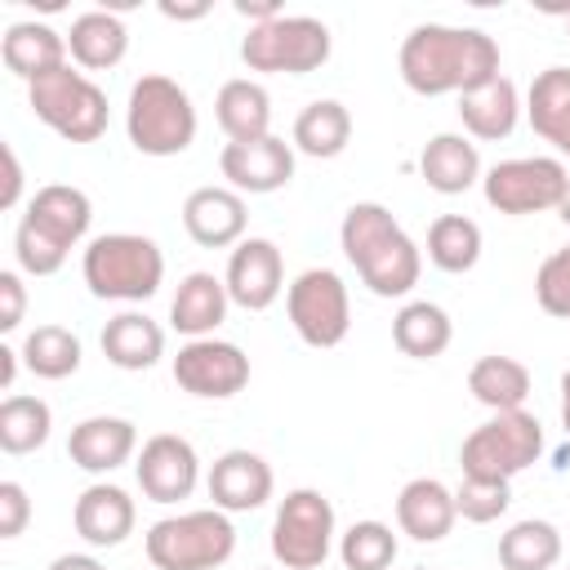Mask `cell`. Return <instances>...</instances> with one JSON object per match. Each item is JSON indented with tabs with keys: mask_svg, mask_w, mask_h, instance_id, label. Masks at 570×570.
<instances>
[{
	"mask_svg": "<svg viewBox=\"0 0 570 570\" xmlns=\"http://www.w3.org/2000/svg\"><path fill=\"white\" fill-rule=\"evenodd\" d=\"M396 71L410 94L441 98V94H472L490 85L499 71V40L481 27H445L419 22L396 53Z\"/></svg>",
	"mask_w": 570,
	"mask_h": 570,
	"instance_id": "obj_1",
	"label": "cell"
},
{
	"mask_svg": "<svg viewBox=\"0 0 570 570\" xmlns=\"http://www.w3.org/2000/svg\"><path fill=\"white\" fill-rule=\"evenodd\" d=\"M338 245H343V258L356 267V276H361V285L370 294H379V298H405L419 285L423 249L392 218L387 205L356 200L343 214V223H338Z\"/></svg>",
	"mask_w": 570,
	"mask_h": 570,
	"instance_id": "obj_2",
	"label": "cell"
},
{
	"mask_svg": "<svg viewBox=\"0 0 570 570\" xmlns=\"http://www.w3.org/2000/svg\"><path fill=\"white\" fill-rule=\"evenodd\" d=\"M89 223H94V200L71 187V183H45L22 218H18V232H13V258L27 276H53L62 272L67 254L89 236Z\"/></svg>",
	"mask_w": 570,
	"mask_h": 570,
	"instance_id": "obj_3",
	"label": "cell"
},
{
	"mask_svg": "<svg viewBox=\"0 0 570 570\" xmlns=\"http://www.w3.org/2000/svg\"><path fill=\"white\" fill-rule=\"evenodd\" d=\"M80 276L94 298L107 303H147L165 281V254L151 236L138 232H107L85 245Z\"/></svg>",
	"mask_w": 570,
	"mask_h": 570,
	"instance_id": "obj_4",
	"label": "cell"
},
{
	"mask_svg": "<svg viewBox=\"0 0 570 570\" xmlns=\"http://www.w3.org/2000/svg\"><path fill=\"white\" fill-rule=\"evenodd\" d=\"M196 107L191 94L160 71H147L129 85V102H125V134L134 142V151L142 156H178L196 142Z\"/></svg>",
	"mask_w": 570,
	"mask_h": 570,
	"instance_id": "obj_5",
	"label": "cell"
},
{
	"mask_svg": "<svg viewBox=\"0 0 570 570\" xmlns=\"http://www.w3.org/2000/svg\"><path fill=\"white\" fill-rule=\"evenodd\" d=\"M142 548L156 570H218L236 552V525L223 508H196L160 517L142 534Z\"/></svg>",
	"mask_w": 570,
	"mask_h": 570,
	"instance_id": "obj_6",
	"label": "cell"
},
{
	"mask_svg": "<svg viewBox=\"0 0 570 570\" xmlns=\"http://www.w3.org/2000/svg\"><path fill=\"white\" fill-rule=\"evenodd\" d=\"M330 27L312 13H281L263 27H249L240 40V62L263 76H307L330 62Z\"/></svg>",
	"mask_w": 570,
	"mask_h": 570,
	"instance_id": "obj_7",
	"label": "cell"
},
{
	"mask_svg": "<svg viewBox=\"0 0 570 570\" xmlns=\"http://www.w3.org/2000/svg\"><path fill=\"white\" fill-rule=\"evenodd\" d=\"M27 102L40 125L67 142H98L107 134V94L80 67L62 62L58 71L27 85Z\"/></svg>",
	"mask_w": 570,
	"mask_h": 570,
	"instance_id": "obj_8",
	"label": "cell"
},
{
	"mask_svg": "<svg viewBox=\"0 0 570 570\" xmlns=\"http://www.w3.org/2000/svg\"><path fill=\"white\" fill-rule=\"evenodd\" d=\"M543 454V428L530 410H503L472 428L459 445V468L463 476L481 481H512L517 472L534 468Z\"/></svg>",
	"mask_w": 570,
	"mask_h": 570,
	"instance_id": "obj_9",
	"label": "cell"
},
{
	"mask_svg": "<svg viewBox=\"0 0 570 570\" xmlns=\"http://www.w3.org/2000/svg\"><path fill=\"white\" fill-rule=\"evenodd\" d=\"M334 503L321 490L298 485L272 517V557L281 570H321L334 552Z\"/></svg>",
	"mask_w": 570,
	"mask_h": 570,
	"instance_id": "obj_10",
	"label": "cell"
},
{
	"mask_svg": "<svg viewBox=\"0 0 570 570\" xmlns=\"http://www.w3.org/2000/svg\"><path fill=\"white\" fill-rule=\"evenodd\" d=\"M566 187H570V174H566L561 156H512L481 174L485 205L499 214H512V218L557 209Z\"/></svg>",
	"mask_w": 570,
	"mask_h": 570,
	"instance_id": "obj_11",
	"label": "cell"
},
{
	"mask_svg": "<svg viewBox=\"0 0 570 570\" xmlns=\"http://www.w3.org/2000/svg\"><path fill=\"white\" fill-rule=\"evenodd\" d=\"M285 316L307 347H338L352 330V298L338 272L307 267L285 285Z\"/></svg>",
	"mask_w": 570,
	"mask_h": 570,
	"instance_id": "obj_12",
	"label": "cell"
},
{
	"mask_svg": "<svg viewBox=\"0 0 570 570\" xmlns=\"http://www.w3.org/2000/svg\"><path fill=\"white\" fill-rule=\"evenodd\" d=\"M174 383L200 401H227L249 383V356L227 338H187L174 356Z\"/></svg>",
	"mask_w": 570,
	"mask_h": 570,
	"instance_id": "obj_13",
	"label": "cell"
},
{
	"mask_svg": "<svg viewBox=\"0 0 570 570\" xmlns=\"http://www.w3.org/2000/svg\"><path fill=\"white\" fill-rule=\"evenodd\" d=\"M134 476H138V490L151 499V503H178V499H191V490L200 485V459H196V445L178 432H156L142 441L138 459H134Z\"/></svg>",
	"mask_w": 570,
	"mask_h": 570,
	"instance_id": "obj_14",
	"label": "cell"
},
{
	"mask_svg": "<svg viewBox=\"0 0 570 570\" xmlns=\"http://www.w3.org/2000/svg\"><path fill=\"white\" fill-rule=\"evenodd\" d=\"M223 285L232 294L236 307L245 312H267L281 289H285V258L276 249V240L267 236H245L232 254H227V272H223Z\"/></svg>",
	"mask_w": 570,
	"mask_h": 570,
	"instance_id": "obj_15",
	"label": "cell"
},
{
	"mask_svg": "<svg viewBox=\"0 0 570 570\" xmlns=\"http://www.w3.org/2000/svg\"><path fill=\"white\" fill-rule=\"evenodd\" d=\"M218 169H223L227 187L240 196L281 191L294 178V142H285L276 134L254 138V142H227L218 151Z\"/></svg>",
	"mask_w": 570,
	"mask_h": 570,
	"instance_id": "obj_16",
	"label": "cell"
},
{
	"mask_svg": "<svg viewBox=\"0 0 570 570\" xmlns=\"http://www.w3.org/2000/svg\"><path fill=\"white\" fill-rule=\"evenodd\" d=\"M183 227L200 249H236L245 240V227H249L245 196L232 191L227 183L223 187H214V183L196 187L183 200Z\"/></svg>",
	"mask_w": 570,
	"mask_h": 570,
	"instance_id": "obj_17",
	"label": "cell"
},
{
	"mask_svg": "<svg viewBox=\"0 0 570 570\" xmlns=\"http://www.w3.org/2000/svg\"><path fill=\"white\" fill-rule=\"evenodd\" d=\"M205 490L214 499V508L223 512H254L272 499L276 490V476H272V463L254 450H227L209 463V476H205Z\"/></svg>",
	"mask_w": 570,
	"mask_h": 570,
	"instance_id": "obj_18",
	"label": "cell"
},
{
	"mask_svg": "<svg viewBox=\"0 0 570 570\" xmlns=\"http://www.w3.org/2000/svg\"><path fill=\"white\" fill-rule=\"evenodd\" d=\"M67 454L80 472L89 476H102V472H116L120 463L138 459V428L120 414H89L71 428L67 436Z\"/></svg>",
	"mask_w": 570,
	"mask_h": 570,
	"instance_id": "obj_19",
	"label": "cell"
},
{
	"mask_svg": "<svg viewBox=\"0 0 570 570\" xmlns=\"http://www.w3.org/2000/svg\"><path fill=\"white\" fill-rule=\"evenodd\" d=\"M134 521H138V508H134L129 490H120L111 481L85 485L71 508V525L89 548H120L134 534Z\"/></svg>",
	"mask_w": 570,
	"mask_h": 570,
	"instance_id": "obj_20",
	"label": "cell"
},
{
	"mask_svg": "<svg viewBox=\"0 0 570 570\" xmlns=\"http://www.w3.org/2000/svg\"><path fill=\"white\" fill-rule=\"evenodd\" d=\"M459 521L454 490L436 476H414L396 494V530L410 534L414 543H441Z\"/></svg>",
	"mask_w": 570,
	"mask_h": 570,
	"instance_id": "obj_21",
	"label": "cell"
},
{
	"mask_svg": "<svg viewBox=\"0 0 570 570\" xmlns=\"http://www.w3.org/2000/svg\"><path fill=\"white\" fill-rule=\"evenodd\" d=\"M0 62L18 76V80H40L49 71H58L67 62V36L53 31L49 22H36V18H22V22H9L4 36H0Z\"/></svg>",
	"mask_w": 570,
	"mask_h": 570,
	"instance_id": "obj_22",
	"label": "cell"
},
{
	"mask_svg": "<svg viewBox=\"0 0 570 570\" xmlns=\"http://www.w3.org/2000/svg\"><path fill=\"white\" fill-rule=\"evenodd\" d=\"M232 294L223 285V276L214 272H187L169 298V325L187 338H214V330L227 321Z\"/></svg>",
	"mask_w": 570,
	"mask_h": 570,
	"instance_id": "obj_23",
	"label": "cell"
},
{
	"mask_svg": "<svg viewBox=\"0 0 570 570\" xmlns=\"http://www.w3.org/2000/svg\"><path fill=\"white\" fill-rule=\"evenodd\" d=\"M419 174L441 196H463L481 183V151L468 134H436L419 151Z\"/></svg>",
	"mask_w": 570,
	"mask_h": 570,
	"instance_id": "obj_24",
	"label": "cell"
},
{
	"mask_svg": "<svg viewBox=\"0 0 570 570\" xmlns=\"http://www.w3.org/2000/svg\"><path fill=\"white\" fill-rule=\"evenodd\" d=\"M67 53L80 71H107L129 53V31L111 9H85L67 27Z\"/></svg>",
	"mask_w": 570,
	"mask_h": 570,
	"instance_id": "obj_25",
	"label": "cell"
},
{
	"mask_svg": "<svg viewBox=\"0 0 570 570\" xmlns=\"http://www.w3.org/2000/svg\"><path fill=\"white\" fill-rule=\"evenodd\" d=\"M525 120L530 129L570 156V67H543L525 89Z\"/></svg>",
	"mask_w": 570,
	"mask_h": 570,
	"instance_id": "obj_26",
	"label": "cell"
},
{
	"mask_svg": "<svg viewBox=\"0 0 570 570\" xmlns=\"http://www.w3.org/2000/svg\"><path fill=\"white\" fill-rule=\"evenodd\" d=\"M102 356L116 365V370H151L160 356H165V330L147 316V312H120L102 325Z\"/></svg>",
	"mask_w": 570,
	"mask_h": 570,
	"instance_id": "obj_27",
	"label": "cell"
},
{
	"mask_svg": "<svg viewBox=\"0 0 570 570\" xmlns=\"http://www.w3.org/2000/svg\"><path fill=\"white\" fill-rule=\"evenodd\" d=\"M214 116H218V129L227 134V142H254V138L272 134V98L249 76H236L218 89Z\"/></svg>",
	"mask_w": 570,
	"mask_h": 570,
	"instance_id": "obj_28",
	"label": "cell"
},
{
	"mask_svg": "<svg viewBox=\"0 0 570 570\" xmlns=\"http://www.w3.org/2000/svg\"><path fill=\"white\" fill-rule=\"evenodd\" d=\"M459 120H463V129H468L472 138H481V142L508 138V134L517 129V120H521V94H517V85H512L508 76H494L490 85L463 94V98H459Z\"/></svg>",
	"mask_w": 570,
	"mask_h": 570,
	"instance_id": "obj_29",
	"label": "cell"
},
{
	"mask_svg": "<svg viewBox=\"0 0 570 570\" xmlns=\"http://www.w3.org/2000/svg\"><path fill=\"white\" fill-rule=\"evenodd\" d=\"M454 338V321L441 303H428V298H410L396 316H392V343L401 356H414V361H436Z\"/></svg>",
	"mask_w": 570,
	"mask_h": 570,
	"instance_id": "obj_30",
	"label": "cell"
},
{
	"mask_svg": "<svg viewBox=\"0 0 570 570\" xmlns=\"http://www.w3.org/2000/svg\"><path fill=\"white\" fill-rule=\"evenodd\" d=\"M352 142V111L338 98H316L294 120V151L312 160H334Z\"/></svg>",
	"mask_w": 570,
	"mask_h": 570,
	"instance_id": "obj_31",
	"label": "cell"
},
{
	"mask_svg": "<svg viewBox=\"0 0 570 570\" xmlns=\"http://www.w3.org/2000/svg\"><path fill=\"white\" fill-rule=\"evenodd\" d=\"M468 392L472 401H481L485 410L503 414V410H525L530 396V370L517 356H481L468 370Z\"/></svg>",
	"mask_w": 570,
	"mask_h": 570,
	"instance_id": "obj_32",
	"label": "cell"
},
{
	"mask_svg": "<svg viewBox=\"0 0 570 570\" xmlns=\"http://www.w3.org/2000/svg\"><path fill=\"white\" fill-rule=\"evenodd\" d=\"M561 561V530L543 517L512 521L499 534V566L503 570H552Z\"/></svg>",
	"mask_w": 570,
	"mask_h": 570,
	"instance_id": "obj_33",
	"label": "cell"
},
{
	"mask_svg": "<svg viewBox=\"0 0 570 570\" xmlns=\"http://www.w3.org/2000/svg\"><path fill=\"white\" fill-rule=\"evenodd\" d=\"M481 245H485V236L468 214H441L428 227V263L450 276L472 272L481 263Z\"/></svg>",
	"mask_w": 570,
	"mask_h": 570,
	"instance_id": "obj_34",
	"label": "cell"
},
{
	"mask_svg": "<svg viewBox=\"0 0 570 570\" xmlns=\"http://www.w3.org/2000/svg\"><path fill=\"white\" fill-rule=\"evenodd\" d=\"M53 432V410L40 396L27 392H9L0 401V450L4 454H31L49 441Z\"/></svg>",
	"mask_w": 570,
	"mask_h": 570,
	"instance_id": "obj_35",
	"label": "cell"
},
{
	"mask_svg": "<svg viewBox=\"0 0 570 570\" xmlns=\"http://www.w3.org/2000/svg\"><path fill=\"white\" fill-rule=\"evenodd\" d=\"M22 365L36 374V379H67V374H76L80 370V356H85V347H80V338L67 330V325H36L27 338H22Z\"/></svg>",
	"mask_w": 570,
	"mask_h": 570,
	"instance_id": "obj_36",
	"label": "cell"
},
{
	"mask_svg": "<svg viewBox=\"0 0 570 570\" xmlns=\"http://www.w3.org/2000/svg\"><path fill=\"white\" fill-rule=\"evenodd\" d=\"M338 561L347 570H387L396 561V534L387 521H352L338 534Z\"/></svg>",
	"mask_w": 570,
	"mask_h": 570,
	"instance_id": "obj_37",
	"label": "cell"
},
{
	"mask_svg": "<svg viewBox=\"0 0 570 570\" xmlns=\"http://www.w3.org/2000/svg\"><path fill=\"white\" fill-rule=\"evenodd\" d=\"M454 508L463 521L472 525H490L512 508V490L508 481H481V476H463L454 490Z\"/></svg>",
	"mask_w": 570,
	"mask_h": 570,
	"instance_id": "obj_38",
	"label": "cell"
},
{
	"mask_svg": "<svg viewBox=\"0 0 570 570\" xmlns=\"http://www.w3.org/2000/svg\"><path fill=\"white\" fill-rule=\"evenodd\" d=\"M534 303L557 316V321H570V245L552 249L539 272H534Z\"/></svg>",
	"mask_w": 570,
	"mask_h": 570,
	"instance_id": "obj_39",
	"label": "cell"
},
{
	"mask_svg": "<svg viewBox=\"0 0 570 570\" xmlns=\"http://www.w3.org/2000/svg\"><path fill=\"white\" fill-rule=\"evenodd\" d=\"M31 521V499L22 481H0V539H18Z\"/></svg>",
	"mask_w": 570,
	"mask_h": 570,
	"instance_id": "obj_40",
	"label": "cell"
},
{
	"mask_svg": "<svg viewBox=\"0 0 570 570\" xmlns=\"http://www.w3.org/2000/svg\"><path fill=\"white\" fill-rule=\"evenodd\" d=\"M27 312V289L18 272H0V334H13Z\"/></svg>",
	"mask_w": 570,
	"mask_h": 570,
	"instance_id": "obj_41",
	"label": "cell"
},
{
	"mask_svg": "<svg viewBox=\"0 0 570 570\" xmlns=\"http://www.w3.org/2000/svg\"><path fill=\"white\" fill-rule=\"evenodd\" d=\"M0 160H4V187H0V209H13L22 200V160L13 151V142H0Z\"/></svg>",
	"mask_w": 570,
	"mask_h": 570,
	"instance_id": "obj_42",
	"label": "cell"
},
{
	"mask_svg": "<svg viewBox=\"0 0 570 570\" xmlns=\"http://www.w3.org/2000/svg\"><path fill=\"white\" fill-rule=\"evenodd\" d=\"M236 13H240V18H249V27H263V22L281 18L285 9H281L276 0H236Z\"/></svg>",
	"mask_w": 570,
	"mask_h": 570,
	"instance_id": "obj_43",
	"label": "cell"
},
{
	"mask_svg": "<svg viewBox=\"0 0 570 570\" xmlns=\"http://www.w3.org/2000/svg\"><path fill=\"white\" fill-rule=\"evenodd\" d=\"M49 570H107V566L98 557H89V552H62V557L49 561Z\"/></svg>",
	"mask_w": 570,
	"mask_h": 570,
	"instance_id": "obj_44",
	"label": "cell"
},
{
	"mask_svg": "<svg viewBox=\"0 0 570 570\" xmlns=\"http://www.w3.org/2000/svg\"><path fill=\"white\" fill-rule=\"evenodd\" d=\"M18 347H9V343H0V387L4 392H13V379H18Z\"/></svg>",
	"mask_w": 570,
	"mask_h": 570,
	"instance_id": "obj_45",
	"label": "cell"
},
{
	"mask_svg": "<svg viewBox=\"0 0 570 570\" xmlns=\"http://www.w3.org/2000/svg\"><path fill=\"white\" fill-rule=\"evenodd\" d=\"M160 13H165V18H174V22H196V18H205V13H209V4H205V0H200V4H169V0H165V4H160Z\"/></svg>",
	"mask_w": 570,
	"mask_h": 570,
	"instance_id": "obj_46",
	"label": "cell"
},
{
	"mask_svg": "<svg viewBox=\"0 0 570 570\" xmlns=\"http://www.w3.org/2000/svg\"><path fill=\"white\" fill-rule=\"evenodd\" d=\"M561 428H566V436H570V370L561 374Z\"/></svg>",
	"mask_w": 570,
	"mask_h": 570,
	"instance_id": "obj_47",
	"label": "cell"
},
{
	"mask_svg": "<svg viewBox=\"0 0 570 570\" xmlns=\"http://www.w3.org/2000/svg\"><path fill=\"white\" fill-rule=\"evenodd\" d=\"M557 218L570 227V187H566V196H561V205H557Z\"/></svg>",
	"mask_w": 570,
	"mask_h": 570,
	"instance_id": "obj_48",
	"label": "cell"
},
{
	"mask_svg": "<svg viewBox=\"0 0 570 570\" xmlns=\"http://www.w3.org/2000/svg\"><path fill=\"white\" fill-rule=\"evenodd\" d=\"M561 18H566V31H570V4H566V9H561Z\"/></svg>",
	"mask_w": 570,
	"mask_h": 570,
	"instance_id": "obj_49",
	"label": "cell"
},
{
	"mask_svg": "<svg viewBox=\"0 0 570 570\" xmlns=\"http://www.w3.org/2000/svg\"><path fill=\"white\" fill-rule=\"evenodd\" d=\"M258 570H267V566H258Z\"/></svg>",
	"mask_w": 570,
	"mask_h": 570,
	"instance_id": "obj_50",
	"label": "cell"
},
{
	"mask_svg": "<svg viewBox=\"0 0 570 570\" xmlns=\"http://www.w3.org/2000/svg\"><path fill=\"white\" fill-rule=\"evenodd\" d=\"M566 570H570V566H566Z\"/></svg>",
	"mask_w": 570,
	"mask_h": 570,
	"instance_id": "obj_51",
	"label": "cell"
}]
</instances>
